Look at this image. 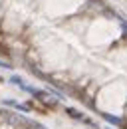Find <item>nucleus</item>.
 Returning <instances> with one entry per match:
<instances>
[{
    "instance_id": "f257e3e1",
    "label": "nucleus",
    "mask_w": 127,
    "mask_h": 129,
    "mask_svg": "<svg viewBox=\"0 0 127 129\" xmlns=\"http://www.w3.org/2000/svg\"><path fill=\"white\" fill-rule=\"evenodd\" d=\"M66 111H68V115H70V117H76V119H83V115H81L78 109H74V107H68Z\"/></svg>"
},
{
    "instance_id": "f03ea898",
    "label": "nucleus",
    "mask_w": 127,
    "mask_h": 129,
    "mask_svg": "<svg viewBox=\"0 0 127 129\" xmlns=\"http://www.w3.org/2000/svg\"><path fill=\"white\" fill-rule=\"evenodd\" d=\"M10 83H14V85H20V87L24 85V83H22V78H20V76H12V78H10Z\"/></svg>"
},
{
    "instance_id": "7ed1b4c3",
    "label": "nucleus",
    "mask_w": 127,
    "mask_h": 129,
    "mask_svg": "<svg viewBox=\"0 0 127 129\" xmlns=\"http://www.w3.org/2000/svg\"><path fill=\"white\" fill-rule=\"evenodd\" d=\"M121 28H123V32L127 34V22H125V20H121Z\"/></svg>"
}]
</instances>
